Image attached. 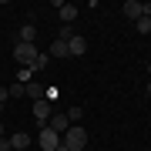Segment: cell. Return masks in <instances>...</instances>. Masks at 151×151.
<instances>
[{
    "mask_svg": "<svg viewBox=\"0 0 151 151\" xmlns=\"http://www.w3.org/2000/svg\"><path fill=\"white\" fill-rule=\"evenodd\" d=\"M60 145L70 148V151H84V145H87V131L81 128V124H70V128L64 131V138H60Z\"/></svg>",
    "mask_w": 151,
    "mask_h": 151,
    "instance_id": "1",
    "label": "cell"
},
{
    "mask_svg": "<svg viewBox=\"0 0 151 151\" xmlns=\"http://www.w3.org/2000/svg\"><path fill=\"white\" fill-rule=\"evenodd\" d=\"M37 54H40L37 44H20V40H17V47H14V60H17L20 67H30L34 60H37Z\"/></svg>",
    "mask_w": 151,
    "mask_h": 151,
    "instance_id": "2",
    "label": "cell"
},
{
    "mask_svg": "<svg viewBox=\"0 0 151 151\" xmlns=\"http://www.w3.org/2000/svg\"><path fill=\"white\" fill-rule=\"evenodd\" d=\"M37 145L44 148V151H57L60 148V134L54 128H40V138H37Z\"/></svg>",
    "mask_w": 151,
    "mask_h": 151,
    "instance_id": "3",
    "label": "cell"
},
{
    "mask_svg": "<svg viewBox=\"0 0 151 151\" xmlns=\"http://www.w3.org/2000/svg\"><path fill=\"white\" fill-rule=\"evenodd\" d=\"M54 114V104L50 101H34V118H37L40 128H47V118Z\"/></svg>",
    "mask_w": 151,
    "mask_h": 151,
    "instance_id": "4",
    "label": "cell"
},
{
    "mask_svg": "<svg viewBox=\"0 0 151 151\" xmlns=\"http://www.w3.org/2000/svg\"><path fill=\"white\" fill-rule=\"evenodd\" d=\"M67 50H70V57H81V54H87V40L81 34H74V37L67 40Z\"/></svg>",
    "mask_w": 151,
    "mask_h": 151,
    "instance_id": "5",
    "label": "cell"
},
{
    "mask_svg": "<svg viewBox=\"0 0 151 151\" xmlns=\"http://www.w3.org/2000/svg\"><path fill=\"white\" fill-rule=\"evenodd\" d=\"M47 128H54L57 134L64 138V131L70 128V118H67V114H50V121H47Z\"/></svg>",
    "mask_w": 151,
    "mask_h": 151,
    "instance_id": "6",
    "label": "cell"
},
{
    "mask_svg": "<svg viewBox=\"0 0 151 151\" xmlns=\"http://www.w3.org/2000/svg\"><path fill=\"white\" fill-rule=\"evenodd\" d=\"M7 141H10V151H27V145H30V134H27V131H17V134H10Z\"/></svg>",
    "mask_w": 151,
    "mask_h": 151,
    "instance_id": "7",
    "label": "cell"
},
{
    "mask_svg": "<svg viewBox=\"0 0 151 151\" xmlns=\"http://www.w3.org/2000/svg\"><path fill=\"white\" fill-rule=\"evenodd\" d=\"M121 14L128 17V20H138V17H141V0H124Z\"/></svg>",
    "mask_w": 151,
    "mask_h": 151,
    "instance_id": "8",
    "label": "cell"
},
{
    "mask_svg": "<svg viewBox=\"0 0 151 151\" xmlns=\"http://www.w3.org/2000/svg\"><path fill=\"white\" fill-rule=\"evenodd\" d=\"M57 14H60V20H64V24H74V20H77V7H74V4H60Z\"/></svg>",
    "mask_w": 151,
    "mask_h": 151,
    "instance_id": "9",
    "label": "cell"
},
{
    "mask_svg": "<svg viewBox=\"0 0 151 151\" xmlns=\"http://www.w3.org/2000/svg\"><path fill=\"white\" fill-rule=\"evenodd\" d=\"M27 97H30V101H44V97H47V87H40L37 81H30L27 84Z\"/></svg>",
    "mask_w": 151,
    "mask_h": 151,
    "instance_id": "10",
    "label": "cell"
},
{
    "mask_svg": "<svg viewBox=\"0 0 151 151\" xmlns=\"http://www.w3.org/2000/svg\"><path fill=\"white\" fill-rule=\"evenodd\" d=\"M50 57H70L67 40H57V37H54V44H50Z\"/></svg>",
    "mask_w": 151,
    "mask_h": 151,
    "instance_id": "11",
    "label": "cell"
},
{
    "mask_svg": "<svg viewBox=\"0 0 151 151\" xmlns=\"http://www.w3.org/2000/svg\"><path fill=\"white\" fill-rule=\"evenodd\" d=\"M17 37H20V44H34V37H37V27H34V24H24Z\"/></svg>",
    "mask_w": 151,
    "mask_h": 151,
    "instance_id": "12",
    "label": "cell"
},
{
    "mask_svg": "<svg viewBox=\"0 0 151 151\" xmlns=\"http://www.w3.org/2000/svg\"><path fill=\"white\" fill-rule=\"evenodd\" d=\"M7 91H10V97H27V84H20V81H14L10 87H7Z\"/></svg>",
    "mask_w": 151,
    "mask_h": 151,
    "instance_id": "13",
    "label": "cell"
},
{
    "mask_svg": "<svg viewBox=\"0 0 151 151\" xmlns=\"http://www.w3.org/2000/svg\"><path fill=\"white\" fill-rule=\"evenodd\" d=\"M134 30L138 34H151V17H138V20H134Z\"/></svg>",
    "mask_w": 151,
    "mask_h": 151,
    "instance_id": "14",
    "label": "cell"
},
{
    "mask_svg": "<svg viewBox=\"0 0 151 151\" xmlns=\"http://www.w3.org/2000/svg\"><path fill=\"white\" fill-rule=\"evenodd\" d=\"M74 37V24H60V30H57V40H70Z\"/></svg>",
    "mask_w": 151,
    "mask_h": 151,
    "instance_id": "15",
    "label": "cell"
},
{
    "mask_svg": "<svg viewBox=\"0 0 151 151\" xmlns=\"http://www.w3.org/2000/svg\"><path fill=\"white\" fill-rule=\"evenodd\" d=\"M50 64V54H37V60L30 64V70H40V67H47Z\"/></svg>",
    "mask_w": 151,
    "mask_h": 151,
    "instance_id": "16",
    "label": "cell"
},
{
    "mask_svg": "<svg viewBox=\"0 0 151 151\" xmlns=\"http://www.w3.org/2000/svg\"><path fill=\"white\" fill-rule=\"evenodd\" d=\"M30 74H34L30 67H20V70H17V81H20V84H30Z\"/></svg>",
    "mask_w": 151,
    "mask_h": 151,
    "instance_id": "17",
    "label": "cell"
},
{
    "mask_svg": "<svg viewBox=\"0 0 151 151\" xmlns=\"http://www.w3.org/2000/svg\"><path fill=\"white\" fill-rule=\"evenodd\" d=\"M67 118H70V124H77V121L84 118V114H81V108H74V111H67Z\"/></svg>",
    "mask_w": 151,
    "mask_h": 151,
    "instance_id": "18",
    "label": "cell"
},
{
    "mask_svg": "<svg viewBox=\"0 0 151 151\" xmlns=\"http://www.w3.org/2000/svg\"><path fill=\"white\" fill-rule=\"evenodd\" d=\"M141 17H151V0H148V4H141Z\"/></svg>",
    "mask_w": 151,
    "mask_h": 151,
    "instance_id": "19",
    "label": "cell"
},
{
    "mask_svg": "<svg viewBox=\"0 0 151 151\" xmlns=\"http://www.w3.org/2000/svg\"><path fill=\"white\" fill-rule=\"evenodd\" d=\"M145 94H148V97H151V81H148V87H145Z\"/></svg>",
    "mask_w": 151,
    "mask_h": 151,
    "instance_id": "20",
    "label": "cell"
},
{
    "mask_svg": "<svg viewBox=\"0 0 151 151\" xmlns=\"http://www.w3.org/2000/svg\"><path fill=\"white\" fill-rule=\"evenodd\" d=\"M57 151H70V148H64V145H60V148H57Z\"/></svg>",
    "mask_w": 151,
    "mask_h": 151,
    "instance_id": "21",
    "label": "cell"
},
{
    "mask_svg": "<svg viewBox=\"0 0 151 151\" xmlns=\"http://www.w3.org/2000/svg\"><path fill=\"white\" fill-rule=\"evenodd\" d=\"M0 138H4V124H0Z\"/></svg>",
    "mask_w": 151,
    "mask_h": 151,
    "instance_id": "22",
    "label": "cell"
},
{
    "mask_svg": "<svg viewBox=\"0 0 151 151\" xmlns=\"http://www.w3.org/2000/svg\"><path fill=\"white\" fill-rule=\"evenodd\" d=\"M0 111H4V101H0Z\"/></svg>",
    "mask_w": 151,
    "mask_h": 151,
    "instance_id": "23",
    "label": "cell"
},
{
    "mask_svg": "<svg viewBox=\"0 0 151 151\" xmlns=\"http://www.w3.org/2000/svg\"><path fill=\"white\" fill-rule=\"evenodd\" d=\"M148 74H151V64H148Z\"/></svg>",
    "mask_w": 151,
    "mask_h": 151,
    "instance_id": "24",
    "label": "cell"
},
{
    "mask_svg": "<svg viewBox=\"0 0 151 151\" xmlns=\"http://www.w3.org/2000/svg\"><path fill=\"white\" fill-rule=\"evenodd\" d=\"M0 10H4V4H0Z\"/></svg>",
    "mask_w": 151,
    "mask_h": 151,
    "instance_id": "25",
    "label": "cell"
}]
</instances>
